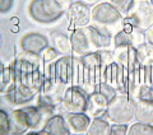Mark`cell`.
Wrapping results in <instances>:
<instances>
[{"label": "cell", "instance_id": "1", "mask_svg": "<svg viewBox=\"0 0 153 135\" xmlns=\"http://www.w3.org/2000/svg\"><path fill=\"white\" fill-rule=\"evenodd\" d=\"M16 88L12 90L13 103H25L32 99L42 89L45 75L40 70V55L22 51L14 61Z\"/></svg>", "mask_w": 153, "mask_h": 135}, {"label": "cell", "instance_id": "2", "mask_svg": "<svg viewBox=\"0 0 153 135\" xmlns=\"http://www.w3.org/2000/svg\"><path fill=\"white\" fill-rule=\"evenodd\" d=\"M69 38L71 43V51L80 56L101 51L103 47L108 46L111 41L110 36L105 35L92 26L75 28Z\"/></svg>", "mask_w": 153, "mask_h": 135}, {"label": "cell", "instance_id": "3", "mask_svg": "<svg viewBox=\"0 0 153 135\" xmlns=\"http://www.w3.org/2000/svg\"><path fill=\"white\" fill-rule=\"evenodd\" d=\"M91 21L93 27L111 37L112 31L123 27L124 18L110 3H98L92 9Z\"/></svg>", "mask_w": 153, "mask_h": 135}, {"label": "cell", "instance_id": "4", "mask_svg": "<svg viewBox=\"0 0 153 135\" xmlns=\"http://www.w3.org/2000/svg\"><path fill=\"white\" fill-rule=\"evenodd\" d=\"M106 113L114 124L126 125L135 115V101L125 93H117L108 101Z\"/></svg>", "mask_w": 153, "mask_h": 135}, {"label": "cell", "instance_id": "5", "mask_svg": "<svg viewBox=\"0 0 153 135\" xmlns=\"http://www.w3.org/2000/svg\"><path fill=\"white\" fill-rule=\"evenodd\" d=\"M28 12L33 21L44 24L57 21L65 13L56 0H32Z\"/></svg>", "mask_w": 153, "mask_h": 135}, {"label": "cell", "instance_id": "6", "mask_svg": "<svg viewBox=\"0 0 153 135\" xmlns=\"http://www.w3.org/2000/svg\"><path fill=\"white\" fill-rule=\"evenodd\" d=\"M124 22L131 24L140 31L148 30L153 26V5L148 0H134V4L124 18Z\"/></svg>", "mask_w": 153, "mask_h": 135}, {"label": "cell", "instance_id": "7", "mask_svg": "<svg viewBox=\"0 0 153 135\" xmlns=\"http://www.w3.org/2000/svg\"><path fill=\"white\" fill-rule=\"evenodd\" d=\"M87 102H88V94L80 87L70 85L69 88L65 89L61 105H63L66 112L80 113V112H85Z\"/></svg>", "mask_w": 153, "mask_h": 135}, {"label": "cell", "instance_id": "8", "mask_svg": "<svg viewBox=\"0 0 153 135\" xmlns=\"http://www.w3.org/2000/svg\"><path fill=\"white\" fill-rule=\"evenodd\" d=\"M125 78L126 69H124L115 61L101 68V83L111 85L117 92L120 90V93H124V89H125Z\"/></svg>", "mask_w": 153, "mask_h": 135}, {"label": "cell", "instance_id": "9", "mask_svg": "<svg viewBox=\"0 0 153 135\" xmlns=\"http://www.w3.org/2000/svg\"><path fill=\"white\" fill-rule=\"evenodd\" d=\"M54 110L55 107H49V106H40L37 107L35 106H30V107H25V111L28 117V122H30V129L37 130L40 131L45 128L46 122L54 116Z\"/></svg>", "mask_w": 153, "mask_h": 135}, {"label": "cell", "instance_id": "10", "mask_svg": "<svg viewBox=\"0 0 153 135\" xmlns=\"http://www.w3.org/2000/svg\"><path fill=\"white\" fill-rule=\"evenodd\" d=\"M76 57L66 55L55 62V80L61 84H73Z\"/></svg>", "mask_w": 153, "mask_h": 135}, {"label": "cell", "instance_id": "11", "mask_svg": "<svg viewBox=\"0 0 153 135\" xmlns=\"http://www.w3.org/2000/svg\"><path fill=\"white\" fill-rule=\"evenodd\" d=\"M21 47L22 51L33 55H41L49 47V41L40 33H27L21 40Z\"/></svg>", "mask_w": 153, "mask_h": 135}, {"label": "cell", "instance_id": "12", "mask_svg": "<svg viewBox=\"0 0 153 135\" xmlns=\"http://www.w3.org/2000/svg\"><path fill=\"white\" fill-rule=\"evenodd\" d=\"M91 13L92 10L85 4L76 1L71 3V5L68 9V17L70 23L76 28L85 27L91 22Z\"/></svg>", "mask_w": 153, "mask_h": 135}, {"label": "cell", "instance_id": "13", "mask_svg": "<svg viewBox=\"0 0 153 135\" xmlns=\"http://www.w3.org/2000/svg\"><path fill=\"white\" fill-rule=\"evenodd\" d=\"M107 105H108V99L105 97L102 93L93 92L88 94V102H87V107H85V113L89 117H102L105 113L107 112Z\"/></svg>", "mask_w": 153, "mask_h": 135}, {"label": "cell", "instance_id": "14", "mask_svg": "<svg viewBox=\"0 0 153 135\" xmlns=\"http://www.w3.org/2000/svg\"><path fill=\"white\" fill-rule=\"evenodd\" d=\"M64 119H65L66 124H68L69 130L73 134L87 133V130L89 128V124H91V117L85 112H80V113L66 112Z\"/></svg>", "mask_w": 153, "mask_h": 135}, {"label": "cell", "instance_id": "15", "mask_svg": "<svg viewBox=\"0 0 153 135\" xmlns=\"http://www.w3.org/2000/svg\"><path fill=\"white\" fill-rule=\"evenodd\" d=\"M9 122H10V134L13 135H23L30 130V122L25 108L14 110L9 115Z\"/></svg>", "mask_w": 153, "mask_h": 135}, {"label": "cell", "instance_id": "16", "mask_svg": "<svg viewBox=\"0 0 153 135\" xmlns=\"http://www.w3.org/2000/svg\"><path fill=\"white\" fill-rule=\"evenodd\" d=\"M114 61L121 65L124 69H128L137 62V49L131 46H121L114 49Z\"/></svg>", "mask_w": 153, "mask_h": 135}, {"label": "cell", "instance_id": "17", "mask_svg": "<svg viewBox=\"0 0 153 135\" xmlns=\"http://www.w3.org/2000/svg\"><path fill=\"white\" fill-rule=\"evenodd\" d=\"M138 122L142 124H153V101H137L135 102V115Z\"/></svg>", "mask_w": 153, "mask_h": 135}, {"label": "cell", "instance_id": "18", "mask_svg": "<svg viewBox=\"0 0 153 135\" xmlns=\"http://www.w3.org/2000/svg\"><path fill=\"white\" fill-rule=\"evenodd\" d=\"M42 130H45V131H47L51 135H69L70 134L69 126L66 124L64 116H60V115H54L46 122L45 128Z\"/></svg>", "mask_w": 153, "mask_h": 135}, {"label": "cell", "instance_id": "19", "mask_svg": "<svg viewBox=\"0 0 153 135\" xmlns=\"http://www.w3.org/2000/svg\"><path fill=\"white\" fill-rule=\"evenodd\" d=\"M16 88V69L14 64L4 68L0 73V92H12Z\"/></svg>", "mask_w": 153, "mask_h": 135}, {"label": "cell", "instance_id": "20", "mask_svg": "<svg viewBox=\"0 0 153 135\" xmlns=\"http://www.w3.org/2000/svg\"><path fill=\"white\" fill-rule=\"evenodd\" d=\"M51 41L54 49L59 52L60 55H68L71 52V43L70 38L61 32H52L51 33Z\"/></svg>", "mask_w": 153, "mask_h": 135}, {"label": "cell", "instance_id": "21", "mask_svg": "<svg viewBox=\"0 0 153 135\" xmlns=\"http://www.w3.org/2000/svg\"><path fill=\"white\" fill-rule=\"evenodd\" d=\"M111 125L103 117H94L89 124L87 135H110Z\"/></svg>", "mask_w": 153, "mask_h": 135}, {"label": "cell", "instance_id": "22", "mask_svg": "<svg viewBox=\"0 0 153 135\" xmlns=\"http://www.w3.org/2000/svg\"><path fill=\"white\" fill-rule=\"evenodd\" d=\"M137 61L140 66H148L153 64V46L144 43L137 49Z\"/></svg>", "mask_w": 153, "mask_h": 135}, {"label": "cell", "instance_id": "23", "mask_svg": "<svg viewBox=\"0 0 153 135\" xmlns=\"http://www.w3.org/2000/svg\"><path fill=\"white\" fill-rule=\"evenodd\" d=\"M131 98L135 101H153V85L140 84L134 90Z\"/></svg>", "mask_w": 153, "mask_h": 135}, {"label": "cell", "instance_id": "24", "mask_svg": "<svg viewBox=\"0 0 153 135\" xmlns=\"http://www.w3.org/2000/svg\"><path fill=\"white\" fill-rule=\"evenodd\" d=\"M128 135H153V125L135 122L129 126Z\"/></svg>", "mask_w": 153, "mask_h": 135}, {"label": "cell", "instance_id": "25", "mask_svg": "<svg viewBox=\"0 0 153 135\" xmlns=\"http://www.w3.org/2000/svg\"><path fill=\"white\" fill-rule=\"evenodd\" d=\"M110 4L121 14L123 18H125L128 16V13L130 12V9L134 4V0H110Z\"/></svg>", "mask_w": 153, "mask_h": 135}, {"label": "cell", "instance_id": "26", "mask_svg": "<svg viewBox=\"0 0 153 135\" xmlns=\"http://www.w3.org/2000/svg\"><path fill=\"white\" fill-rule=\"evenodd\" d=\"M0 135H10L9 115L3 110H0Z\"/></svg>", "mask_w": 153, "mask_h": 135}, {"label": "cell", "instance_id": "27", "mask_svg": "<svg viewBox=\"0 0 153 135\" xmlns=\"http://www.w3.org/2000/svg\"><path fill=\"white\" fill-rule=\"evenodd\" d=\"M98 92H100V93H102L108 101H110V99H112L117 94V90L115 89V88H112L111 85L106 84V83H101V84H100V87H98Z\"/></svg>", "mask_w": 153, "mask_h": 135}, {"label": "cell", "instance_id": "28", "mask_svg": "<svg viewBox=\"0 0 153 135\" xmlns=\"http://www.w3.org/2000/svg\"><path fill=\"white\" fill-rule=\"evenodd\" d=\"M59 55L60 54L54 49V47H47V49L42 52V60L46 61V62H51V61L56 60Z\"/></svg>", "mask_w": 153, "mask_h": 135}, {"label": "cell", "instance_id": "29", "mask_svg": "<svg viewBox=\"0 0 153 135\" xmlns=\"http://www.w3.org/2000/svg\"><path fill=\"white\" fill-rule=\"evenodd\" d=\"M98 56H100V61H101V68L114 62V55L110 51H105V50L98 51Z\"/></svg>", "mask_w": 153, "mask_h": 135}, {"label": "cell", "instance_id": "30", "mask_svg": "<svg viewBox=\"0 0 153 135\" xmlns=\"http://www.w3.org/2000/svg\"><path fill=\"white\" fill-rule=\"evenodd\" d=\"M128 126L124 124H114L110 130V135H128Z\"/></svg>", "mask_w": 153, "mask_h": 135}, {"label": "cell", "instance_id": "31", "mask_svg": "<svg viewBox=\"0 0 153 135\" xmlns=\"http://www.w3.org/2000/svg\"><path fill=\"white\" fill-rule=\"evenodd\" d=\"M13 0H0V13L5 14L12 9Z\"/></svg>", "mask_w": 153, "mask_h": 135}, {"label": "cell", "instance_id": "32", "mask_svg": "<svg viewBox=\"0 0 153 135\" xmlns=\"http://www.w3.org/2000/svg\"><path fill=\"white\" fill-rule=\"evenodd\" d=\"M144 35H146V41L148 45L153 46V26H151L148 30L144 31Z\"/></svg>", "mask_w": 153, "mask_h": 135}, {"label": "cell", "instance_id": "33", "mask_svg": "<svg viewBox=\"0 0 153 135\" xmlns=\"http://www.w3.org/2000/svg\"><path fill=\"white\" fill-rule=\"evenodd\" d=\"M56 1L59 3L61 7H63V9H64V10H66V9H69V7L71 5L70 0H56Z\"/></svg>", "mask_w": 153, "mask_h": 135}, {"label": "cell", "instance_id": "34", "mask_svg": "<svg viewBox=\"0 0 153 135\" xmlns=\"http://www.w3.org/2000/svg\"><path fill=\"white\" fill-rule=\"evenodd\" d=\"M79 1L83 3V4H85L87 7H92V5H97L100 0H79Z\"/></svg>", "mask_w": 153, "mask_h": 135}, {"label": "cell", "instance_id": "35", "mask_svg": "<svg viewBox=\"0 0 153 135\" xmlns=\"http://www.w3.org/2000/svg\"><path fill=\"white\" fill-rule=\"evenodd\" d=\"M26 135H42V134H41V131H32V133H28Z\"/></svg>", "mask_w": 153, "mask_h": 135}, {"label": "cell", "instance_id": "36", "mask_svg": "<svg viewBox=\"0 0 153 135\" xmlns=\"http://www.w3.org/2000/svg\"><path fill=\"white\" fill-rule=\"evenodd\" d=\"M12 23H13V24H17V23H18V18H13Z\"/></svg>", "mask_w": 153, "mask_h": 135}, {"label": "cell", "instance_id": "37", "mask_svg": "<svg viewBox=\"0 0 153 135\" xmlns=\"http://www.w3.org/2000/svg\"><path fill=\"white\" fill-rule=\"evenodd\" d=\"M12 30H13V32H17V31H18V28H17V26H13Z\"/></svg>", "mask_w": 153, "mask_h": 135}, {"label": "cell", "instance_id": "38", "mask_svg": "<svg viewBox=\"0 0 153 135\" xmlns=\"http://www.w3.org/2000/svg\"><path fill=\"white\" fill-rule=\"evenodd\" d=\"M1 43H3V38H1V33H0V47H1Z\"/></svg>", "mask_w": 153, "mask_h": 135}, {"label": "cell", "instance_id": "39", "mask_svg": "<svg viewBox=\"0 0 153 135\" xmlns=\"http://www.w3.org/2000/svg\"><path fill=\"white\" fill-rule=\"evenodd\" d=\"M3 69H4V66H3L1 64H0V73H1V70H3Z\"/></svg>", "mask_w": 153, "mask_h": 135}, {"label": "cell", "instance_id": "40", "mask_svg": "<svg viewBox=\"0 0 153 135\" xmlns=\"http://www.w3.org/2000/svg\"><path fill=\"white\" fill-rule=\"evenodd\" d=\"M69 135H83V134H69Z\"/></svg>", "mask_w": 153, "mask_h": 135}, {"label": "cell", "instance_id": "41", "mask_svg": "<svg viewBox=\"0 0 153 135\" xmlns=\"http://www.w3.org/2000/svg\"><path fill=\"white\" fill-rule=\"evenodd\" d=\"M149 1H151V4H152V5H153V0H149Z\"/></svg>", "mask_w": 153, "mask_h": 135}, {"label": "cell", "instance_id": "42", "mask_svg": "<svg viewBox=\"0 0 153 135\" xmlns=\"http://www.w3.org/2000/svg\"><path fill=\"white\" fill-rule=\"evenodd\" d=\"M10 135H13V134H10Z\"/></svg>", "mask_w": 153, "mask_h": 135}]
</instances>
